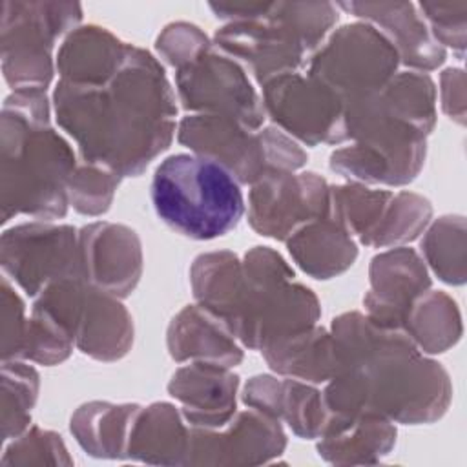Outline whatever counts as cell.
I'll use <instances>...</instances> for the list:
<instances>
[{
  "label": "cell",
  "mask_w": 467,
  "mask_h": 467,
  "mask_svg": "<svg viewBox=\"0 0 467 467\" xmlns=\"http://www.w3.org/2000/svg\"><path fill=\"white\" fill-rule=\"evenodd\" d=\"M175 91L161 62L128 44L117 73L104 84L58 80L57 124L77 142L78 159L137 177L166 151L177 133Z\"/></svg>",
  "instance_id": "6da1fadb"
},
{
  "label": "cell",
  "mask_w": 467,
  "mask_h": 467,
  "mask_svg": "<svg viewBox=\"0 0 467 467\" xmlns=\"http://www.w3.org/2000/svg\"><path fill=\"white\" fill-rule=\"evenodd\" d=\"M337 374L321 392L330 418L376 412L405 425L443 416L452 387L447 370L423 356L401 328L347 312L332 321Z\"/></svg>",
  "instance_id": "7a4b0ae2"
},
{
  "label": "cell",
  "mask_w": 467,
  "mask_h": 467,
  "mask_svg": "<svg viewBox=\"0 0 467 467\" xmlns=\"http://www.w3.org/2000/svg\"><path fill=\"white\" fill-rule=\"evenodd\" d=\"M46 91H13L2 106V223L67 213V182L78 164L69 142L51 126Z\"/></svg>",
  "instance_id": "3957f363"
},
{
  "label": "cell",
  "mask_w": 467,
  "mask_h": 467,
  "mask_svg": "<svg viewBox=\"0 0 467 467\" xmlns=\"http://www.w3.org/2000/svg\"><path fill=\"white\" fill-rule=\"evenodd\" d=\"M337 16V5L330 2H268L261 15L217 29L213 46L263 86L274 77L306 67Z\"/></svg>",
  "instance_id": "277c9868"
},
{
  "label": "cell",
  "mask_w": 467,
  "mask_h": 467,
  "mask_svg": "<svg viewBox=\"0 0 467 467\" xmlns=\"http://www.w3.org/2000/svg\"><path fill=\"white\" fill-rule=\"evenodd\" d=\"M150 197L162 223L195 241L226 235L246 208L234 175L193 153L166 157L153 171Z\"/></svg>",
  "instance_id": "5b68a950"
},
{
  "label": "cell",
  "mask_w": 467,
  "mask_h": 467,
  "mask_svg": "<svg viewBox=\"0 0 467 467\" xmlns=\"http://www.w3.org/2000/svg\"><path fill=\"white\" fill-rule=\"evenodd\" d=\"M243 265V292L230 330L254 350L316 325L321 306L316 294L297 283L290 265L270 246H254Z\"/></svg>",
  "instance_id": "8992f818"
},
{
  "label": "cell",
  "mask_w": 467,
  "mask_h": 467,
  "mask_svg": "<svg viewBox=\"0 0 467 467\" xmlns=\"http://www.w3.org/2000/svg\"><path fill=\"white\" fill-rule=\"evenodd\" d=\"M350 146L330 155V170L359 184L403 186L412 182L425 162L427 135L401 122L378 102V93L345 106Z\"/></svg>",
  "instance_id": "52a82bcc"
},
{
  "label": "cell",
  "mask_w": 467,
  "mask_h": 467,
  "mask_svg": "<svg viewBox=\"0 0 467 467\" xmlns=\"http://www.w3.org/2000/svg\"><path fill=\"white\" fill-rule=\"evenodd\" d=\"M82 20L77 2L2 4V73L13 91H46L57 69L53 47Z\"/></svg>",
  "instance_id": "ba28073f"
},
{
  "label": "cell",
  "mask_w": 467,
  "mask_h": 467,
  "mask_svg": "<svg viewBox=\"0 0 467 467\" xmlns=\"http://www.w3.org/2000/svg\"><path fill=\"white\" fill-rule=\"evenodd\" d=\"M73 337L77 348L99 361H115L133 345V319L119 297L82 277L51 283L33 303Z\"/></svg>",
  "instance_id": "9c48e42d"
},
{
  "label": "cell",
  "mask_w": 467,
  "mask_h": 467,
  "mask_svg": "<svg viewBox=\"0 0 467 467\" xmlns=\"http://www.w3.org/2000/svg\"><path fill=\"white\" fill-rule=\"evenodd\" d=\"M400 57L390 40L368 22L334 29L306 64V73L332 89L343 104L379 93L398 73Z\"/></svg>",
  "instance_id": "30bf717a"
},
{
  "label": "cell",
  "mask_w": 467,
  "mask_h": 467,
  "mask_svg": "<svg viewBox=\"0 0 467 467\" xmlns=\"http://www.w3.org/2000/svg\"><path fill=\"white\" fill-rule=\"evenodd\" d=\"M181 106L192 113L230 117L261 130L266 113L246 69L213 44L193 62L175 71Z\"/></svg>",
  "instance_id": "8fae6325"
},
{
  "label": "cell",
  "mask_w": 467,
  "mask_h": 467,
  "mask_svg": "<svg viewBox=\"0 0 467 467\" xmlns=\"http://www.w3.org/2000/svg\"><path fill=\"white\" fill-rule=\"evenodd\" d=\"M0 263L5 277L36 297L51 283L82 277L78 232L51 221L16 224L2 234Z\"/></svg>",
  "instance_id": "7c38bea8"
},
{
  "label": "cell",
  "mask_w": 467,
  "mask_h": 467,
  "mask_svg": "<svg viewBox=\"0 0 467 467\" xmlns=\"http://www.w3.org/2000/svg\"><path fill=\"white\" fill-rule=\"evenodd\" d=\"M261 88L265 113L281 131L306 146L347 140L343 100L308 73H285Z\"/></svg>",
  "instance_id": "4fadbf2b"
},
{
  "label": "cell",
  "mask_w": 467,
  "mask_h": 467,
  "mask_svg": "<svg viewBox=\"0 0 467 467\" xmlns=\"http://www.w3.org/2000/svg\"><path fill=\"white\" fill-rule=\"evenodd\" d=\"M330 186L314 171H272L252 184L248 223L265 237L286 241L303 224L328 215Z\"/></svg>",
  "instance_id": "5bb4252c"
},
{
  "label": "cell",
  "mask_w": 467,
  "mask_h": 467,
  "mask_svg": "<svg viewBox=\"0 0 467 467\" xmlns=\"http://www.w3.org/2000/svg\"><path fill=\"white\" fill-rule=\"evenodd\" d=\"M177 140L193 155L221 164L239 184L252 186L270 173L265 128L250 130L230 117L192 113L179 120Z\"/></svg>",
  "instance_id": "9a60e30c"
},
{
  "label": "cell",
  "mask_w": 467,
  "mask_h": 467,
  "mask_svg": "<svg viewBox=\"0 0 467 467\" xmlns=\"http://www.w3.org/2000/svg\"><path fill=\"white\" fill-rule=\"evenodd\" d=\"M286 434L279 420L246 409L219 429L192 427L184 465H259L283 454Z\"/></svg>",
  "instance_id": "2e32d148"
},
{
  "label": "cell",
  "mask_w": 467,
  "mask_h": 467,
  "mask_svg": "<svg viewBox=\"0 0 467 467\" xmlns=\"http://www.w3.org/2000/svg\"><path fill=\"white\" fill-rule=\"evenodd\" d=\"M82 279L115 297L130 296L142 274V248L137 234L108 221L78 232Z\"/></svg>",
  "instance_id": "e0dca14e"
},
{
  "label": "cell",
  "mask_w": 467,
  "mask_h": 467,
  "mask_svg": "<svg viewBox=\"0 0 467 467\" xmlns=\"http://www.w3.org/2000/svg\"><path fill=\"white\" fill-rule=\"evenodd\" d=\"M370 290L363 297L367 316L383 327L401 328L416 297L431 290L425 261L416 250L398 246L376 255L368 268Z\"/></svg>",
  "instance_id": "ac0fdd59"
},
{
  "label": "cell",
  "mask_w": 467,
  "mask_h": 467,
  "mask_svg": "<svg viewBox=\"0 0 467 467\" xmlns=\"http://www.w3.org/2000/svg\"><path fill=\"white\" fill-rule=\"evenodd\" d=\"M337 9L372 24L394 46L400 64L412 71H432L445 62L441 47L412 2H339Z\"/></svg>",
  "instance_id": "d6986e66"
},
{
  "label": "cell",
  "mask_w": 467,
  "mask_h": 467,
  "mask_svg": "<svg viewBox=\"0 0 467 467\" xmlns=\"http://www.w3.org/2000/svg\"><path fill=\"white\" fill-rule=\"evenodd\" d=\"M239 376L228 367L190 361L179 367L168 392L181 403V412L188 425L219 429L237 412Z\"/></svg>",
  "instance_id": "ffe728a7"
},
{
  "label": "cell",
  "mask_w": 467,
  "mask_h": 467,
  "mask_svg": "<svg viewBox=\"0 0 467 467\" xmlns=\"http://www.w3.org/2000/svg\"><path fill=\"white\" fill-rule=\"evenodd\" d=\"M243 401L250 409L283 420L299 438H319L328 423L323 394L301 379L254 376L244 385Z\"/></svg>",
  "instance_id": "44dd1931"
},
{
  "label": "cell",
  "mask_w": 467,
  "mask_h": 467,
  "mask_svg": "<svg viewBox=\"0 0 467 467\" xmlns=\"http://www.w3.org/2000/svg\"><path fill=\"white\" fill-rule=\"evenodd\" d=\"M166 345L177 363L202 361L232 368L243 361L241 343L230 327L199 303L186 305L170 321Z\"/></svg>",
  "instance_id": "7402d4cb"
},
{
  "label": "cell",
  "mask_w": 467,
  "mask_h": 467,
  "mask_svg": "<svg viewBox=\"0 0 467 467\" xmlns=\"http://www.w3.org/2000/svg\"><path fill=\"white\" fill-rule=\"evenodd\" d=\"M396 443V427L376 412L330 418L319 436V456L330 463H376Z\"/></svg>",
  "instance_id": "603a6c76"
},
{
  "label": "cell",
  "mask_w": 467,
  "mask_h": 467,
  "mask_svg": "<svg viewBox=\"0 0 467 467\" xmlns=\"http://www.w3.org/2000/svg\"><path fill=\"white\" fill-rule=\"evenodd\" d=\"M128 44L106 27L89 24L73 29L62 42L55 66L60 80L104 84L120 67Z\"/></svg>",
  "instance_id": "cb8c5ba5"
},
{
  "label": "cell",
  "mask_w": 467,
  "mask_h": 467,
  "mask_svg": "<svg viewBox=\"0 0 467 467\" xmlns=\"http://www.w3.org/2000/svg\"><path fill=\"white\" fill-rule=\"evenodd\" d=\"M190 445V427L171 403L140 407L131 421L126 458L161 465H184Z\"/></svg>",
  "instance_id": "d4e9b609"
},
{
  "label": "cell",
  "mask_w": 467,
  "mask_h": 467,
  "mask_svg": "<svg viewBox=\"0 0 467 467\" xmlns=\"http://www.w3.org/2000/svg\"><path fill=\"white\" fill-rule=\"evenodd\" d=\"M296 265L314 279H330L350 268L358 257L354 237L330 215L317 217L286 239Z\"/></svg>",
  "instance_id": "484cf974"
},
{
  "label": "cell",
  "mask_w": 467,
  "mask_h": 467,
  "mask_svg": "<svg viewBox=\"0 0 467 467\" xmlns=\"http://www.w3.org/2000/svg\"><path fill=\"white\" fill-rule=\"evenodd\" d=\"M261 354L274 372L306 383H325L337 374L332 334L317 325L265 345Z\"/></svg>",
  "instance_id": "4316f807"
},
{
  "label": "cell",
  "mask_w": 467,
  "mask_h": 467,
  "mask_svg": "<svg viewBox=\"0 0 467 467\" xmlns=\"http://www.w3.org/2000/svg\"><path fill=\"white\" fill-rule=\"evenodd\" d=\"M140 407L135 403L89 401L71 416V432L80 447L97 458H126L131 421Z\"/></svg>",
  "instance_id": "83f0119b"
},
{
  "label": "cell",
  "mask_w": 467,
  "mask_h": 467,
  "mask_svg": "<svg viewBox=\"0 0 467 467\" xmlns=\"http://www.w3.org/2000/svg\"><path fill=\"white\" fill-rule=\"evenodd\" d=\"M190 283L195 301L230 327L243 290V265L237 255L228 250L197 255L190 268Z\"/></svg>",
  "instance_id": "f1b7e54d"
},
{
  "label": "cell",
  "mask_w": 467,
  "mask_h": 467,
  "mask_svg": "<svg viewBox=\"0 0 467 467\" xmlns=\"http://www.w3.org/2000/svg\"><path fill=\"white\" fill-rule=\"evenodd\" d=\"M401 330L409 334L421 352H445L462 336L458 306L447 294L427 290L405 312Z\"/></svg>",
  "instance_id": "f546056e"
},
{
  "label": "cell",
  "mask_w": 467,
  "mask_h": 467,
  "mask_svg": "<svg viewBox=\"0 0 467 467\" xmlns=\"http://www.w3.org/2000/svg\"><path fill=\"white\" fill-rule=\"evenodd\" d=\"M378 102L390 117L429 135L436 124V88L421 71H398L378 93Z\"/></svg>",
  "instance_id": "4dcf8cb0"
},
{
  "label": "cell",
  "mask_w": 467,
  "mask_h": 467,
  "mask_svg": "<svg viewBox=\"0 0 467 467\" xmlns=\"http://www.w3.org/2000/svg\"><path fill=\"white\" fill-rule=\"evenodd\" d=\"M394 192L374 190L359 182L330 186L328 215L334 217L361 244L381 221Z\"/></svg>",
  "instance_id": "1f68e13d"
},
{
  "label": "cell",
  "mask_w": 467,
  "mask_h": 467,
  "mask_svg": "<svg viewBox=\"0 0 467 467\" xmlns=\"http://www.w3.org/2000/svg\"><path fill=\"white\" fill-rule=\"evenodd\" d=\"M425 263L449 285L465 281V221L462 215L436 219L421 239Z\"/></svg>",
  "instance_id": "d6a6232c"
},
{
  "label": "cell",
  "mask_w": 467,
  "mask_h": 467,
  "mask_svg": "<svg viewBox=\"0 0 467 467\" xmlns=\"http://www.w3.org/2000/svg\"><path fill=\"white\" fill-rule=\"evenodd\" d=\"M40 387L38 372L24 359L2 361V436L9 441L20 436L31 421Z\"/></svg>",
  "instance_id": "836d02e7"
},
{
  "label": "cell",
  "mask_w": 467,
  "mask_h": 467,
  "mask_svg": "<svg viewBox=\"0 0 467 467\" xmlns=\"http://www.w3.org/2000/svg\"><path fill=\"white\" fill-rule=\"evenodd\" d=\"M432 206L429 199L414 192H396L365 246L383 248L414 241L429 224Z\"/></svg>",
  "instance_id": "e575fe53"
},
{
  "label": "cell",
  "mask_w": 467,
  "mask_h": 467,
  "mask_svg": "<svg viewBox=\"0 0 467 467\" xmlns=\"http://www.w3.org/2000/svg\"><path fill=\"white\" fill-rule=\"evenodd\" d=\"M120 175L102 164L80 161L67 182L69 206L78 213L97 217L109 210Z\"/></svg>",
  "instance_id": "d590c367"
},
{
  "label": "cell",
  "mask_w": 467,
  "mask_h": 467,
  "mask_svg": "<svg viewBox=\"0 0 467 467\" xmlns=\"http://www.w3.org/2000/svg\"><path fill=\"white\" fill-rule=\"evenodd\" d=\"M73 337L55 319L38 308H31L29 328L24 347V359L40 365H58L69 358Z\"/></svg>",
  "instance_id": "8d00e7d4"
},
{
  "label": "cell",
  "mask_w": 467,
  "mask_h": 467,
  "mask_svg": "<svg viewBox=\"0 0 467 467\" xmlns=\"http://www.w3.org/2000/svg\"><path fill=\"white\" fill-rule=\"evenodd\" d=\"M4 465H60L71 463L67 449L60 436L36 425L27 427L20 436L13 438L2 454Z\"/></svg>",
  "instance_id": "74e56055"
},
{
  "label": "cell",
  "mask_w": 467,
  "mask_h": 467,
  "mask_svg": "<svg viewBox=\"0 0 467 467\" xmlns=\"http://www.w3.org/2000/svg\"><path fill=\"white\" fill-rule=\"evenodd\" d=\"M210 46L212 42L201 31V27L190 22L168 24L155 40V49L159 57L175 69L193 62Z\"/></svg>",
  "instance_id": "f35d334b"
},
{
  "label": "cell",
  "mask_w": 467,
  "mask_h": 467,
  "mask_svg": "<svg viewBox=\"0 0 467 467\" xmlns=\"http://www.w3.org/2000/svg\"><path fill=\"white\" fill-rule=\"evenodd\" d=\"M416 5L434 40L441 47L449 46L462 55L465 49L467 2H420Z\"/></svg>",
  "instance_id": "ab89813d"
},
{
  "label": "cell",
  "mask_w": 467,
  "mask_h": 467,
  "mask_svg": "<svg viewBox=\"0 0 467 467\" xmlns=\"http://www.w3.org/2000/svg\"><path fill=\"white\" fill-rule=\"evenodd\" d=\"M2 361L24 359V347L29 328L26 303L11 286L9 277L2 279Z\"/></svg>",
  "instance_id": "60d3db41"
},
{
  "label": "cell",
  "mask_w": 467,
  "mask_h": 467,
  "mask_svg": "<svg viewBox=\"0 0 467 467\" xmlns=\"http://www.w3.org/2000/svg\"><path fill=\"white\" fill-rule=\"evenodd\" d=\"M440 91H441V108L443 111L454 119L456 122L463 124L465 120V97H463V71L456 67H449L441 73L440 78Z\"/></svg>",
  "instance_id": "b9f144b4"
}]
</instances>
